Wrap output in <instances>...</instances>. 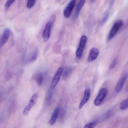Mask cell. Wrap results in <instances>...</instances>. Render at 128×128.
Returning a JSON list of instances; mask_svg holds the SVG:
<instances>
[{
	"label": "cell",
	"mask_w": 128,
	"mask_h": 128,
	"mask_svg": "<svg viewBox=\"0 0 128 128\" xmlns=\"http://www.w3.org/2000/svg\"><path fill=\"white\" fill-rule=\"evenodd\" d=\"M123 21L121 19L118 20L114 22L108 35V41H110L115 37L120 29L123 26Z\"/></svg>",
	"instance_id": "6da1fadb"
},
{
	"label": "cell",
	"mask_w": 128,
	"mask_h": 128,
	"mask_svg": "<svg viewBox=\"0 0 128 128\" xmlns=\"http://www.w3.org/2000/svg\"><path fill=\"white\" fill-rule=\"evenodd\" d=\"M63 71V68L62 67H60L58 69L52 81L51 85V89H54L58 84L61 75H62Z\"/></svg>",
	"instance_id": "8992f818"
},
{
	"label": "cell",
	"mask_w": 128,
	"mask_h": 128,
	"mask_svg": "<svg viewBox=\"0 0 128 128\" xmlns=\"http://www.w3.org/2000/svg\"><path fill=\"white\" fill-rule=\"evenodd\" d=\"M117 62H118V60H117V58H115L113 60L112 63H111V64L110 65V70H112V69H114V68L116 67V66Z\"/></svg>",
	"instance_id": "44dd1931"
},
{
	"label": "cell",
	"mask_w": 128,
	"mask_h": 128,
	"mask_svg": "<svg viewBox=\"0 0 128 128\" xmlns=\"http://www.w3.org/2000/svg\"><path fill=\"white\" fill-rule=\"evenodd\" d=\"M36 0H28L27 7L28 9H31L35 5Z\"/></svg>",
	"instance_id": "ffe728a7"
},
{
	"label": "cell",
	"mask_w": 128,
	"mask_h": 128,
	"mask_svg": "<svg viewBox=\"0 0 128 128\" xmlns=\"http://www.w3.org/2000/svg\"><path fill=\"white\" fill-rule=\"evenodd\" d=\"M52 92L51 91H49L47 94V98H46V100H47V103H48V104L50 103V102L52 100Z\"/></svg>",
	"instance_id": "603a6c76"
},
{
	"label": "cell",
	"mask_w": 128,
	"mask_h": 128,
	"mask_svg": "<svg viewBox=\"0 0 128 128\" xmlns=\"http://www.w3.org/2000/svg\"><path fill=\"white\" fill-rule=\"evenodd\" d=\"M44 76L42 74L40 73L38 74L36 77V80L39 86H40L42 84L43 81Z\"/></svg>",
	"instance_id": "9a60e30c"
},
{
	"label": "cell",
	"mask_w": 128,
	"mask_h": 128,
	"mask_svg": "<svg viewBox=\"0 0 128 128\" xmlns=\"http://www.w3.org/2000/svg\"><path fill=\"white\" fill-rule=\"evenodd\" d=\"M38 98V95L36 93L34 94L32 97L31 98L29 101V103L28 106L25 107L23 110V115L24 116H27L28 115L29 112L33 107L35 105L36 103Z\"/></svg>",
	"instance_id": "277c9868"
},
{
	"label": "cell",
	"mask_w": 128,
	"mask_h": 128,
	"mask_svg": "<svg viewBox=\"0 0 128 128\" xmlns=\"http://www.w3.org/2000/svg\"><path fill=\"white\" fill-rule=\"evenodd\" d=\"M86 1V0H80V2L76 8L75 14H74V17H75V18H76L78 16L80 11H81V9L85 4Z\"/></svg>",
	"instance_id": "4fadbf2b"
},
{
	"label": "cell",
	"mask_w": 128,
	"mask_h": 128,
	"mask_svg": "<svg viewBox=\"0 0 128 128\" xmlns=\"http://www.w3.org/2000/svg\"><path fill=\"white\" fill-rule=\"evenodd\" d=\"M108 92V90L106 88H104L102 89L98 96L95 99L94 104L97 106L101 105L106 97Z\"/></svg>",
	"instance_id": "3957f363"
},
{
	"label": "cell",
	"mask_w": 128,
	"mask_h": 128,
	"mask_svg": "<svg viewBox=\"0 0 128 128\" xmlns=\"http://www.w3.org/2000/svg\"><path fill=\"white\" fill-rule=\"evenodd\" d=\"M76 0H71L64 11V16L65 18H68L71 14L72 11L76 4Z\"/></svg>",
	"instance_id": "52a82bcc"
},
{
	"label": "cell",
	"mask_w": 128,
	"mask_h": 128,
	"mask_svg": "<svg viewBox=\"0 0 128 128\" xmlns=\"http://www.w3.org/2000/svg\"><path fill=\"white\" fill-rule=\"evenodd\" d=\"M38 53V50L37 49L34 50V52L32 53L30 58H29V61L30 62H35L37 58Z\"/></svg>",
	"instance_id": "5bb4252c"
},
{
	"label": "cell",
	"mask_w": 128,
	"mask_h": 128,
	"mask_svg": "<svg viewBox=\"0 0 128 128\" xmlns=\"http://www.w3.org/2000/svg\"><path fill=\"white\" fill-rule=\"evenodd\" d=\"M53 22L52 21H49L46 25L43 33V38L44 42L48 41L50 38L51 35V30L53 25Z\"/></svg>",
	"instance_id": "5b68a950"
},
{
	"label": "cell",
	"mask_w": 128,
	"mask_h": 128,
	"mask_svg": "<svg viewBox=\"0 0 128 128\" xmlns=\"http://www.w3.org/2000/svg\"><path fill=\"white\" fill-rule=\"evenodd\" d=\"M128 75L127 74H125L122 76L119 80L118 82L117 83L116 88L115 91L117 93H119L121 92L122 90L123 86L126 82V80L128 78Z\"/></svg>",
	"instance_id": "9c48e42d"
},
{
	"label": "cell",
	"mask_w": 128,
	"mask_h": 128,
	"mask_svg": "<svg viewBox=\"0 0 128 128\" xmlns=\"http://www.w3.org/2000/svg\"><path fill=\"white\" fill-rule=\"evenodd\" d=\"M72 71V68L70 67H68L66 68L64 71L63 69V72H62V75H63V77L64 79L67 78L70 75V74Z\"/></svg>",
	"instance_id": "2e32d148"
},
{
	"label": "cell",
	"mask_w": 128,
	"mask_h": 128,
	"mask_svg": "<svg viewBox=\"0 0 128 128\" xmlns=\"http://www.w3.org/2000/svg\"><path fill=\"white\" fill-rule=\"evenodd\" d=\"M90 94H91L90 89V88H87L85 90L82 100L80 103L79 106V109L80 110L82 109L84 105L88 102L90 97Z\"/></svg>",
	"instance_id": "30bf717a"
},
{
	"label": "cell",
	"mask_w": 128,
	"mask_h": 128,
	"mask_svg": "<svg viewBox=\"0 0 128 128\" xmlns=\"http://www.w3.org/2000/svg\"></svg>",
	"instance_id": "484cf974"
},
{
	"label": "cell",
	"mask_w": 128,
	"mask_h": 128,
	"mask_svg": "<svg viewBox=\"0 0 128 128\" xmlns=\"http://www.w3.org/2000/svg\"><path fill=\"white\" fill-rule=\"evenodd\" d=\"M99 50L98 48L93 47L90 50L89 55L88 58V62H92L95 60L98 57L99 54Z\"/></svg>",
	"instance_id": "8fae6325"
},
{
	"label": "cell",
	"mask_w": 128,
	"mask_h": 128,
	"mask_svg": "<svg viewBox=\"0 0 128 128\" xmlns=\"http://www.w3.org/2000/svg\"><path fill=\"white\" fill-rule=\"evenodd\" d=\"M96 0H90V1H91V3H93Z\"/></svg>",
	"instance_id": "d4e9b609"
},
{
	"label": "cell",
	"mask_w": 128,
	"mask_h": 128,
	"mask_svg": "<svg viewBox=\"0 0 128 128\" xmlns=\"http://www.w3.org/2000/svg\"><path fill=\"white\" fill-rule=\"evenodd\" d=\"M87 41V38L86 35H82L80 38L79 46L76 53V56L78 58L80 59L82 56Z\"/></svg>",
	"instance_id": "7a4b0ae2"
},
{
	"label": "cell",
	"mask_w": 128,
	"mask_h": 128,
	"mask_svg": "<svg viewBox=\"0 0 128 128\" xmlns=\"http://www.w3.org/2000/svg\"><path fill=\"white\" fill-rule=\"evenodd\" d=\"M110 16V12L109 11H107L105 13V14L103 16V18L102 19L101 21V23L102 25H104L106 22L107 20H108Z\"/></svg>",
	"instance_id": "ac0fdd59"
},
{
	"label": "cell",
	"mask_w": 128,
	"mask_h": 128,
	"mask_svg": "<svg viewBox=\"0 0 128 128\" xmlns=\"http://www.w3.org/2000/svg\"><path fill=\"white\" fill-rule=\"evenodd\" d=\"M59 112H60V109L58 107H57L55 109L49 121L50 124L51 125H53L56 122L59 114Z\"/></svg>",
	"instance_id": "7c38bea8"
},
{
	"label": "cell",
	"mask_w": 128,
	"mask_h": 128,
	"mask_svg": "<svg viewBox=\"0 0 128 128\" xmlns=\"http://www.w3.org/2000/svg\"><path fill=\"white\" fill-rule=\"evenodd\" d=\"M98 120H96V121H93L91 122H89L88 124L85 125L84 126V128H92L94 127L95 126L97 125L98 123Z\"/></svg>",
	"instance_id": "d6986e66"
},
{
	"label": "cell",
	"mask_w": 128,
	"mask_h": 128,
	"mask_svg": "<svg viewBox=\"0 0 128 128\" xmlns=\"http://www.w3.org/2000/svg\"><path fill=\"white\" fill-rule=\"evenodd\" d=\"M115 0H111L110 3V5L111 6H112V5H113L114 3V2H115Z\"/></svg>",
	"instance_id": "cb8c5ba5"
},
{
	"label": "cell",
	"mask_w": 128,
	"mask_h": 128,
	"mask_svg": "<svg viewBox=\"0 0 128 128\" xmlns=\"http://www.w3.org/2000/svg\"><path fill=\"white\" fill-rule=\"evenodd\" d=\"M16 1V0H7L5 5V8L8 9L11 6V5Z\"/></svg>",
	"instance_id": "7402d4cb"
},
{
	"label": "cell",
	"mask_w": 128,
	"mask_h": 128,
	"mask_svg": "<svg viewBox=\"0 0 128 128\" xmlns=\"http://www.w3.org/2000/svg\"><path fill=\"white\" fill-rule=\"evenodd\" d=\"M10 33V29L6 28L4 29L3 35L0 39V49L8 41Z\"/></svg>",
	"instance_id": "ba28073f"
},
{
	"label": "cell",
	"mask_w": 128,
	"mask_h": 128,
	"mask_svg": "<svg viewBox=\"0 0 128 128\" xmlns=\"http://www.w3.org/2000/svg\"><path fill=\"white\" fill-rule=\"evenodd\" d=\"M120 107L122 110H125L128 108V98L121 102Z\"/></svg>",
	"instance_id": "e0dca14e"
}]
</instances>
